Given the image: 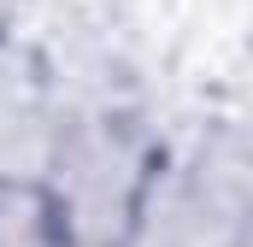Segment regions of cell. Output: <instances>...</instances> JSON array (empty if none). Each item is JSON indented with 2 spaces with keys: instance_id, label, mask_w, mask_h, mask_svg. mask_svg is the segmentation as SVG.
I'll list each match as a JSON object with an SVG mask.
<instances>
[{
  "instance_id": "obj_1",
  "label": "cell",
  "mask_w": 253,
  "mask_h": 247,
  "mask_svg": "<svg viewBox=\"0 0 253 247\" xmlns=\"http://www.w3.org/2000/svg\"><path fill=\"white\" fill-rule=\"evenodd\" d=\"M159 153L165 141L141 106L59 118L47 171H42V194L59 218V236L71 247H124Z\"/></svg>"
},
{
  "instance_id": "obj_3",
  "label": "cell",
  "mask_w": 253,
  "mask_h": 247,
  "mask_svg": "<svg viewBox=\"0 0 253 247\" xmlns=\"http://www.w3.org/2000/svg\"><path fill=\"white\" fill-rule=\"evenodd\" d=\"M224 247H248V242H224Z\"/></svg>"
},
{
  "instance_id": "obj_2",
  "label": "cell",
  "mask_w": 253,
  "mask_h": 247,
  "mask_svg": "<svg viewBox=\"0 0 253 247\" xmlns=\"http://www.w3.org/2000/svg\"><path fill=\"white\" fill-rule=\"evenodd\" d=\"M59 135V106L18 30H0V188L42 183Z\"/></svg>"
}]
</instances>
